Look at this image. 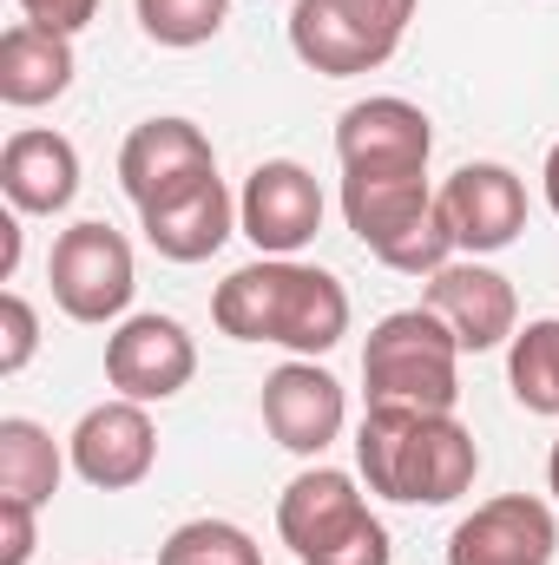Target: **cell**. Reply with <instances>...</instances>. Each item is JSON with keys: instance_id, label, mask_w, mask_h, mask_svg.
Returning <instances> with one entry per match:
<instances>
[{"instance_id": "cell-1", "label": "cell", "mask_w": 559, "mask_h": 565, "mask_svg": "<svg viewBox=\"0 0 559 565\" xmlns=\"http://www.w3.org/2000/svg\"><path fill=\"white\" fill-rule=\"evenodd\" d=\"M211 322L231 342H277L289 355L316 362L349 335V289L296 257H257L218 282Z\"/></svg>"}, {"instance_id": "cell-2", "label": "cell", "mask_w": 559, "mask_h": 565, "mask_svg": "<svg viewBox=\"0 0 559 565\" xmlns=\"http://www.w3.org/2000/svg\"><path fill=\"white\" fill-rule=\"evenodd\" d=\"M356 467L369 493L395 507H447L474 487L481 447L454 415H421V408H369L356 427Z\"/></svg>"}, {"instance_id": "cell-3", "label": "cell", "mask_w": 559, "mask_h": 565, "mask_svg": "<svg viewBox=\"0 0 559 565\" xmlns=\"http://www.w3.org/2000/svg\"><path fill=\"white\" fill-rule=\"evenodd\" d=\"M362 388H369V408L454 415V395H461V342H454V329L428 302L382 316L369 329V349H362Z\"/></svg>"}, {"instance_id": "cell-4", "label": "cell", "mask_w": 559, "mask_h": 565, "mask_svg": "<svg viewBox=\"0 0 559 565\" xmlns=\"http://www.w3.org/2000/svg\"><path fill=\"white\" fill-rule=\"evenodd\" d=\"M342 217L356 244L402 277H434L441 264H454V237L428 178H342Z\"/></svg>"}, {"instance_id": "cell-5", "label": "cell", "mask_w": 559, "mask_h": 565, "mask_svg": "<svg viewBox=\"0 0 559 565\" xmlns=\"http://www.w3.org/2000/svg\"><path fill=\"white\" fill-rule=\"evenodd\" d=\"M421 0H296L289 53L323 79H356L395 60Z\"/></svg>"}, {"instance_id": "cell-6", "label": "cell", "mask_w": 559, "mask_h": 565, "mask_svg": "<svg viewBox=\"0 0 559 565\" xmlns=\"http://www.w3.org/2000/svg\"><path fill=\"white\" fill-rule=\"evenodd\" d=\"M46 282H53V302L73 316V322H119L133 289H139V270H133V244L86 217L73 231H60L53 244V264H46Z\"/></svg>"}, {"instance_id": "cell-7", "label": "cell", "mask_w": 559, "mask_h": 565, "mask_svg": "<svg viewBox=\"0 0 559 565\" xmlns=\"http://www.w3.org/2000/svg\"><path fill=\"white\" fill-rule=\"evenodd\" d=\"M428 151H434V126L415 99L376 93L336 119L342 178H428Z\"/></svg>"}, {"instance_id": "cell-8", "label": "cell", "mask_w": 559, "mask_h": 565, "mask_svg": "<svg viewBox=\"0 0 559 565\" xmlns=\"http://www.w3.org/2000/svg\"><path fill=\"white\" fill-rule=\"evenodd\" d=\"M191 375H198V342H191V329L178 316L145 309V316H126L106 335V382L126 402H145V408L171 402V395L191 388Z\"/></svg>"}, {"instance_id": "cell-9", "label": "cell", "mask_w": 559, "mask_h": 565, "mask_svg": "<svg viewBox=\"0 0 559 565\" xmlns=\"http://www.w3.org/2000/svg\"><path fill=\"white\" fill-rule=\"evenodd\" d=\"M362 526H376V513H369L356 473H342V467H303L277 500V533L303 565H323L329 553H342Z\"/></svg>"}, {"instance_id": "cell-10", "label": "cell", "mask_w": 559, "mask_h": 565, "mask_svg": "<svg viewBox=\"0 0 559 565\" xmlns=\"http://www.w3.org/2000/svg\"><path fill=\"white\" fill-rule=\"evenodd\" d=\"M211 178H218V151L191 119H145L119 145V184L139 211H158V204L211 184Z\"/></svg>"}, {"instance_id": "cell-11", "label": "cell", "mask_w": 559, "mask_h": 565, "mask_svg": "<svg viewBox=\"0 0 559 565\" xmlns=\"http://www.w3.org/2000/svg\"><path fill=\"white\" fill-rule=\"evenodd\" d=\"M421 302L454 329L461 355H487V349H500V342L520 335V296H514V282L500 277L494 264H481V257L441 264L428 277V289H421Z\"/></svg>"}, {"instance_id": "cell-12", "label": "cell", "mask_w": 559, "mask_h": 565, "mask_svg": "<svg viewBox=\"0 0 559 565\" xmlns=\"http://www.w3.org/2000/svg\"><path fill=\"white\" fill-rule=\"evenodd\" d=\"M238 231L257 244V257H296L323 231V184L296 158H264L244 178L238 198Z\"/></svg>"}, {"instance_id": "cell-13", "label": "cell", "mask_w": 559, "mask_h": 565, "mask_svg": "<svg viewBox=\"0 0 559 565\" xmlns=\"http://www.w3.org/2000/svg\"><path fill=\"white\" fill-rule=\"evenodd\" d=\"M434 198H441V224H447L454 250H467V257H494L527 231V184L507 164H487V158L461 164Z\"/></svg>"}, {"instance_id": "cell-14", "label": "cell", "mask_w": 559, "mask_h": 565, "mask_svg": "<svg viewBox=\"0 0 559 565\" xmlns=\"http://www.w3.org/2000/svg\"><path fill=\"white\" fill-rule=\"evenodd\" d=\"M553 507L534 493H494L447 533V565H553Z\"/></svg>"}, {"instance_id": "cell-15", "label": "cell", "mask_w": 559, "mask_h": 565, "mask_svg": "<svg viewBox=\"0 0 559 565\" xmlns=\"http://www.w3.org/2000/svg\"><path fill=\"white\" fill-rule=\"evenodd\" d=\"M66 460H73V473L86 480V487H99V493H126V487H139L145 473H151V460H158V427L145 415V402H99V408H86L80 427H73V440H66Z\"/></svg>"}, {"instance_id": "cell-16", "label": "cell", "mask_w": 559, "mask_h": 565, "mask_svg": "<svg viewBox=\"0 0 559 565\" xmlns=\"http://www.w3.org/2000/svg\"><path fill=\"white\" fill-rule=\"evenodd\" d=\"M342 422H349V402H342V382L329 369L289 355L277 375L264 382V427L277 434V447H289V454L316 460L342 434Z\"/></svg>"}, {"instance_id": "cell-17", "label": "cell", "mask_w": 559, "mask_h": 565, "mask_svg": "<svg viewBox=\"0 0 559 565\" xmlns=\"http://www.w3.org/2000/svg\"><path fill=\"white\" fill-rule=\"evenodd\" d=\"M0 191L27 217H60L80 198V151H73V139L46 132V126H20L7 139V151H0Z\"/></svg>"}, {"instance_id": "cell-18", "label": "cell", "mask_w": 559, "mask_h": 565, "mask_svg": "<svg viewBox=\"0 0 559 565\" xmlns=\"http://www.w3.org/2000/svg\"><path fill=\"white\" fill-rule=\"evenodd\" d=\"M139 224H145V244H151L165 264H204V257H218V250L231 244V231H238V198L224 191V178H211V184H198V191L158 204V211H139Z\"/></svg>"}, {"instance_id": "cell-19", "label": "cell", "mask_w": 559, "mask_h": 565, "mask_svg": "<svg viewBox=\"0 0 559 565\" xmlns=\"http://www.w3.org/2000/svg\"><path fill=\"white\" fill-rule=\"evenodd\" d=\"M66 86H73V40L53 26L13 20L0 33V99L33 113V106H53Z\"/></svg>"}, {"instance_id": "cell-20", "label": "cell", "mask_w": 559, "mask_h": 565, "mask_svg": "<svg viewBox=\"0 0 559 565\" xmlns=\"http://www.w3.org/2000/svg\"><path fill=\"white\" fill-rule=\"evenodd\" d=\"M60 473H66V454L60 440L27 415H7L0 422V500H27V507H46L60 493Z\"/></svg>"}, {"instance_id": "cell-21", "label": "cell", "mask_w": 559, "mask_h": 565, "mask_svg": "<svg viewBox=\"0 0 559 565\" xmlns=\"http://www.w3.org/2000/svg\"><path fill=\"white\" fill-rule=\"evenodd\" d=\"M507 382L527 415H559V316L527 322L507 342Z\"/></svg>"}, {"instance_id": "cell-22", "label": "cell", "mask_w": 559, "mask_h": 565, "mask_svg": "<svg viewBox=\"0 0 559 565\" xmlns=\"http://www.w3.org/2000/svg\"><path fill=\"white\" fill-rule=\"evenodd\" d=\"M158 565H264L257 540L231 520H184L165 546H158Z\"/></svg>"}, {"instance_id": "cell-23", "label": "cell", "mask_w": 559, "mask_h": 565, "mask_svg": "<svg viewBox=\"0 0 559 565\" xmlns=\"http://www.w3.org/2000/svg\"><path fill=\"white\" fill-rule=\"evenodd\" d=\"M139 7V26L145 40H158V46H204V40H218L224 33V20H231V0H133Z\"/></svg>"}, {"instance_id": "cell-24", "label": "cell", "mask_w": 559, "mask_h": 565, "mask_svg": "<svg viewBox=\"0 0 559 565\" xmlns=\"http://www.w3.org/2000/svg\"><path fill=\"white\" fill-rule=\"evenodd\" d=\"M33 349H40V316L20 289H7L0 296V375H20L33 362Z\"/></svg>"}, {"instance_id": "cell-25", "label": "cell", "mask_w": 559, "mask_h": 565, "mask_svg": "<svg viewBox=\"0 0 559 565\" xmlns=\"http://www.w3.org/2000/svg\"><path fill=\"white\" fill-rule=\"evenodd\" d=\"M33 513L40 507H27V500H0V565L33 559V546H40V520Z\"/></svg>"}, {"instance_id": "cell-26", "label": "cell", "mask_w": 559, "mask_h": 565, "mask_svg": "<svg viewBox=\"0 0 559 565\" xmlns=\"http://www.w3.org/2000/svg\"><path fill=\"white\" fill-rule=\"evenodd\" d=\"M20 13L33 20V26H53V33H80V26H93V13H99V0H20Z\"/></svg>"}, {"instance_id": "cell-27", "label": "cell", "mask_w": 559, "mask_h": 565, "mask_svg": "<svg viewBox=\"0 0 559 565\" xmlns=\"http://www.w3.org/2000/svg\"><path fill=\"white\" fill-rule=\"evenodd\" d=\"M13 270H20V224L0 217V277H13Z\"/></svg>"}, {"instance_id": "cell-28", "label": "cell", "mask_w": 559, "mask_h": 565, "mask_svg": "<svg viewBox=\"0 0 559 565\" xmlns=\"http://www.w3.org/2000/svg\"><path fill=\"white\" fill-rule=\"evenodd\" d=\"M540 178H547V204H553V217H559V145L547 151V171Z\"/></svg>"}, {"instance_id": "cell-29", "label": "cell", "mask_w": 559, "mask_h": 565, "mask_svg": "<svg viewBox=\"0 0 559 565\" xmlns=\"http://www.w3.org/2000/svg\"><path fill=\"white\" fill-rule=\"evenodd\" d=\"M547 487H553V500H559V440H553V460H547Z\"/></svg>"}]
</instances>
